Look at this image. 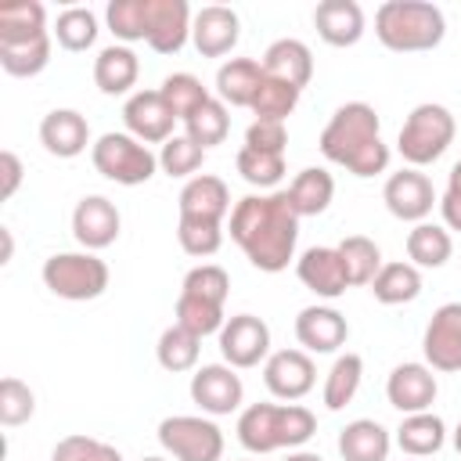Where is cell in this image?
Returning <instances> with one entry per match:
<instances>
[{
  "mask_svg": "<svg viewBox=\"0 0 461 461\" xmlns=\"http://www.w3.org/2000/svg\"><path fill=\"white\" fill-rule=\"evenodd\" d=\"M47 32V7L40 0H11L0 7V43H25Z\"/></svg>",
  "mask_w": 461,
  "mask_h": 461,
  "instance_id": "obj_31",
  "label": "cell"
},
{
  "mask_svg": "<svg viewBox=\"0 0 461 461\" xmlns=\"http://www.w3.org/2000/svg\"><path fill=\"white\" fill-rule=\"evenodd\" d=\"M295 274H299V281H303L313 295H321V299H339V295H346V288H349L342 256H339V249H328V245L306 249V252L299 256V263H295Z\"/></svg>",
  "mask_w": 461,
  "mask_h": 461,
  "instance_id": "obj_17",
  "label": "cell"
},
{
  "mask_svg": "<svg viewBox=\"0 0 461 461\" xmlns=\"http://www.w3.org/2000/svg\"><path fill=\"white\" fill-rule=\"evenodd\" d=\"M393 436L375 418H357L339 432V457L342 461H389Z\"/></svg>",
  "mask_w": 461,
  "mask_h": 461,
  "instance_id": "obj_24",
  "label": "cell"
},
{
  "mask_svg": "<svg viewBox=\"0 0 461 461\" xmlns=\"http://www.w3.org/2000/svg\"><path fill=\"white\" fill-rule=\"evenodd\" d=\"M447 443V425L439 414L421 411V414H403L400 429H396V447L407 457H429L436 450H443Z\"/></svg>",
  "mask_w": 461,
  "mask_h": 461,
  "instance_id": "obj_29",
  "label": "cell"
},
{
  "mask_svg": "<svg viewBox=\"0 0 461 461\" xmlns=\"http://www.w3.org/2000/svg\"><path fill=\"white\" fill-rule=\"evenodd\" d=\"M277 414H281V403H249L238 414V443L249 454H274V450H281Z\"/></svg>",
  "mask_w": 461,
  "mask_h": 461,
  "instance_id": "obj_27",
  "label": "cell"
},
{
  "mask_svg": "<svg viewBox=\"0 0 461 461\" xmlns=\"http://www.w3.org/2000/svg\"><path fill=\"white\" fill-rule=\"evenodd\" d=\"M158 94L166 97V104L173 108L176 119H187L191 112H198V108L212 97V94L202 86V79L191 76V72H173V76H166L162 86H158Z\"/></svg>",
  "mask_w": 461,
  "mask_h": 461,
  "instance_id": "obj_42",
  "label": "cell"
},
{
  "mask_svg": "<svg viewBox=\"0 0 461 461\" xmlns=\"http://www.w3.org/2000/svg\"><path fill=\"white\" fill-rule=\"evenodd\" d=\"M317 144L328 162L346 166L360 180L378 176L389 166V144L382 140V119L367 101H349L335 108Z\"/></svg>",
  "mask_w": 461,
  "mask_h": 461,
  "instance_id": "obj_2",
  "label": "cell"
},
{
  "mask_svg": "<svg viewBox=\"0 0 461 461\" xmlns=\"http://www.w3.org/2000/svg\"><path fill=\"white\" fill-rule=\"evenodd\" d=\"M263 72L270 79H281V83H292L295 90H303L310 79H313V54L303 40H274L267 50H263Z\"/></svg>",
  "mask_w": 461,
  "mask_h": 461,
  "instance_id": "obj_23",
  "label": "cell"
},
{
  "mask_svg": "<svg viewBox=\"0 0 461 461\" xmlns=\"http://www.w3.org/2000/svg\"><path fill=\"white\" fill-rule=\"evenodd\" d=\"M180 292H187V295H198V299H209V303H227V295H230V277H227V270L223 267H216V263H202V267H194V270H187L184 274V288Z\"/></svg>",
  "mask_w": 461,
  "mask_h": 461,
  "instance_id": "obj_48",
  "label": "cell"
},
{
  "mask_svg": "<svg viewBox=\"0 0 461 461\" xmlns=\"http://www.w3.org/2000/svg\"><path fill=\"white\" fill-rule=\"evenodd\" d=\"M50 32L65 50L79 54V50L94 47V40H97V14L90 7H65Z\"/></svg>",
  "mask_w": 461,
  "mask_h": 461,
  "instance_id": "obj_40",
  "label": "cell"
},
{
  "mask_svg": "<svg viewBox=\"0 0 461 461\" xmlns=\"http://www.w3.org/2000/svg\"><path fill=\"white\" fill-rule=\"evenodd\" d=\"M176 241L187 256H216L223 245V223L216 220H194V216H180L176 220Z\"/></svg>",
  "mask_w": 461,
  "mask_h": 461,
  "instance_id": "obj_43",
  "label": "cell"
},
{
  "mask_svg": "<svg viewBox=\"0 0 461 461\" xmlns=\"http://www.w3.org/2000/svg\"><path fill=\"white\" fill-rule=\"evenodd\" d=\"M335 249H339V256H342L349 288H353V285H371L375 274L382 270V249H378L371 238H364V234H349V238H342Z\"/></svg>",
  "mask_w": 461,
  "mask_h": 461,
  "instance_id": "obj_35",
  "label": "cell"
},
{
  "mask_svg": "<svg viewBox=\"0 0 461 461\" xmlns=\"http://www.w3.org/2000/svg\"><path fill=\"white\" fill-rule=\"evenodd\" d=\"M90 162L104 180L122 184V187L148 184L158 169V155L130 133H101L90 144Z\"/></svg>",
  "mask_w": 461,
  "mask_h": 461,
  "instance_id": "obj_6",
  "label": "cell"
},
{
  "mask_svg": "<svg viewBox=\"0 0 461 461\" xmlns=\"http://www.w3.org/2000/svg\"><path fill=\"white\" fill-rule=\"evenodd\" d=\"M108 29L115 40L122 43H137L148 40V18H151V0H112L108 11Z\"/></svg>",
  "mask_w": 461,
  "mask_h": 461,
  "instance_id": "obj_38",
  "label": "cell"
},
{
  "mask_svg": "<svg viewBox=\"0 0 461 461\" xmlns=\"http://www.w3.org/2000/svg\"><path fill=\"white\" fill-rule=\"evenodd\" d=\"M230 238L256 270L263 274L285 270L299 241V216L288 202V191L238 198L230 209Z\"/></svg>",
  "mask_w": 461,
  "mask_h": 461,
  "instance_id": "obj_1",
  "label": "cell"
},
{
  "mask_svg": "<svg viewBox=\"0 0 461 461\" xmlns=\"http://www.w3.org/2000/svg\"><path fill=\"white\" fill-rule=\"evenodd\" d=\"M436 393H439V382H436L432 367H429V364H418V360L396 364V367L389 371V378H385V400H389L400 414L432 411Z\"/></svg>",
  "mask_w": 461,
  "mask_h": 461,
  "instance_id": "obj_12",
  "label": "cell"
},
{
  "mask_svg": "<svg viewBox=\"0 0 461 461\" xmlns=\"http://www.w3.org/2000/svg\"><path fill=\"white\" fill-rule=\"evenodd\" d=\"M450 252H454V241H450V230L447 227L421 220V223H414L407 230V263H414L418 270L421 267L425 270L443 267L450 259Z\"/></svg>",
  "mask_w": 461,
  "mask_h": 461,
  "instance_id": "obj_32",
  "label": "cell"
},
{
  "mask_svg": "<svg viewBox=\"0 0 461 461\" xmlns=\"http://www.w3.org/2000/svg\"><path fill=\"white\" fill-rule=\"evenodd\" d=\"M259 83H263V61L256 58H230L216 68V97L230 108H252Z\"/></svg>",
  "mask_w": 461,
  "mask_h": 461,
  "instance_id": "obj_25",
  "label": "cell"
},
{
  "mask_svg": "<svg viewBox=\"0 0 461 461\" xmlns=\"http://www.w3.org/2000/svg\"><path fill=\"white\" fill-rule=\"evenodd\" d=\"M180 216H194V220H216L223 223V216L230 212V191L220 176L212 173H198L180 187Z\"/></svg>",
  "mask_w": 461,
  "mask_h": 461,
  "instance_id": "obj_22",
  "label": "cell"
},
{
  "mask_svg": "<svg viewBox=\"0 0 461 461\" xmlns=\"http://www.w3.org/2000/svg\"><path fill=\"white\" fill-rule=\"evenodd\" d=\"M439 212H443L447 230H461V191H443Z\"/></svg>",
  "mask_w": 461,
  "mask_h": 461,
  "instance_id": "obj_52",
  "label": "cell"
},
{
  "mask_svg": "<svg viewBox=\"0 0 461 461\" xmlns=\"http://www.w3.org/2000/svg\"><path fill=\"white\" fill-rule=\"evenodd\" d=\"M50 461H122V454L112 443H101L94 436L72 432V436H65V439L54 443Z\"/></svg>",
  "mask_w": 461,
  "mask_h": 461,
  "instance_id": "obj_47",
  "label": "cell"
},
{
  "mask_svg": "<svg viewBox=\"0 0 461 461\" xmlns=\"http://www.w3.org/2000/svg\"><path fill=\"white\" fill-rule=\"evenodd\" d=\"M447 191H461V162L450 166V173H447Z\"/></svg>",
  "mask_w": 461,
  "mask_h": 461,
  "instance_id": "obj_53",
  "label": "cell"
},
{
  "mask_svg": "<svg viewBox=\"0 0 461 461\" xmlns=\"http://www.w3.org/2000/svg\"><path fill=\"white\" fill-rule=\"evenodd\" d=\"M285 461H324L321 454H313V450H292Z\"/></svg>",
  "mask_w": 461,
  "mask_h": 461,
  "instance_id": "obj_54",
  "label": "cell"
},
{
  "mask_svg": "<svg viewBox=\"0 0 461 461\" xmlns=\"http://www.w3.org/2000/svg\"><path fill=\"white\" fill-rule=\"evenodd\" d=\"M198 353H202V339L191 335L187 328H180L176 321L158 335V346H155V357L166 371L180 375V371H194L198 367Z\"/></svg>",
  "mask_w": 461,
  "mask_h": 461,
  "instance_id": "obj_34",
  "label": "cell"
},
{
  "mask_svg": "<svg viewBox=\"0 0 461 461\" xmlns=\"http://www.w3.org/2000/svg\"><path fill=\"white\" fill-rule=\"evenodd\" d=\"M119 227H122V216H119L115 202H108L104 194H86L72 209V234L83 245V252H101V249L115 245Z\"/></svg>",
  "mask_w": 461,
  "mask_h": 461,
  "instance_id": "obj_14",
  "label": "cell"
},
{
  "mask_svg": "<svg viewBox=\"0 0 461 461\" xmlns=\"http://www.w3.org/2000/svg\"><path fill=\"white\" fill-rule=\"evenodd\" d=\"M238 36H241V18L234 7H223V4H209L194 14L191 22V43L202 58H223L238 47Z\"/></svg>",
  "mask_w": 461,
  "mask_h": 461,
  "instance_id": "obj_16",
  "label": "cell"
},
{
  "mask_svg": "<svg viewBox=\"0 0 461 461\" xmlns=\"http://www.w3.org/2000/svg\"><path fill=\"white\" fill-rule=\"evenodd\" d=\"M454 450H457V454H461V425H457V429H454Z\"/></svg>",
  "mask_w": 461,
  "mask_h": 461,
  "instance_id": "obj_55",
  "label": "cell"
},
{
  "mask_svg": "<svg viewBox=\"0 0 461 461\" xmlns=\"http://www.w3.org/2000/svg\"><path fill=\"white\" fill-rule=\"evenodd\" d=\"M22 158L11 151V148H4L0 151V176H4V184H0V194L4 198H14V191H18V184H22Z\"/></svg>",
  "mask_w": 461,
  "mask_h": 461,
  "instance_id": "obj_51",
  "label": "cell"
},
{
  "mask_svg": "<svg viewBox=\"0 0 461 461\" xmlns=\"http://www.w3.org/2000/svg\"><path fill=\"white\" fill-rule=\"evenodd\" d=\"M50 65V32L25 43H0V68L18 79H32Z\"/></svg>",
  "mask_w": 461,
  "mask_h": 461,
  "instance_id": "obj_33",
  "label": "cell"
},
{
  "mask_svg": "<svg viewBox=\"0 0 461 461\" xmlns=\"http://www.w3.org/2000/svg\"><path fill=\"white\" fill-rule=\"evenodd\" d=\"M140 461H166V457H140Z\"/></svg>",
  "mask_w": 461,
  "mask_h": 461,
  "instance_id": "obj_56",
  "label": "cell"
},
{
  "mask_svg": "<svg viewBox=\"0 0 461 461\" xmlns=\"http://www.w3.org/2000/svg\"><path fill=\"white\" fill-rule=\"evenodd\" d=\"M43 285L68 303H90L108 288V263L97 252H54L43 259Z\"/></svg>",
  "mask_w": 461,
  "mask_h": 461,
  "instance_id": "obj_5",
  "label": "cell"
},
{
  "mask_svg": "<svg viewBox=\"0 0 461 461\" xmlns=\"http://www.w3.org/2000/svg\"><path fill=\"white\" fill-rule=\"evenodd\" d=\"M382 202L403 223H421L432 212V205H439V198L432 191V180L414 166H407L400 173H389V180L382 187Z\"/></svg>",
  "mask_w": 461,
  "mask_h": 461,
  "instance_id": "obj_9",
  "label": "cell"
},
{
  "mask_svg": "<svg viewBox=\"0 0 461 461\" xmlns=\"http://www.w3.org/2000/svg\"><path fill=\"white\" fill-rule=\"evenodd\" d=\"M234 166H238L241 180L252 184V187H274V184H281V176H285V155L256 151V148H245V144H241Z\"/></svg>",
  "mask_w": 461,
  "mask_h": 461,
  "instance_id": "obj_45",
  "label": "cell"
},
{
  "mask_svg": "<svg viewBox=\"0 0 461 461\" xmlns=\"http://www.w3.org/2000/svg\"><path fill=\"white\" fill-rule=\"evenodd\" d=\"M375 36L396 54H418L443 43L447 18L429 0H385L375 11Z\"/></svg>",
  "mask_w": 461,
  "mask_h": 461,
  "instance_id": "obj_3",
  "label": "cell"
},
{
  "mask_svg": "<svg viewBox=\"0 0 461 461\" xmlns=\"http://www.w3.org/2000/svg\"><path fill=\"white\" fill-rule=\"evenodd\" d=\"M360 378H364V360L357 357V353H342V357H335V364H331V371H328V378H324V407L328 411H342L353 396H357V389H360Z\"/></svg>",
  "mask_w": 461,
  "mask_h": 461,
  "instance_id": "obj_37",
  "label": "cell"
},
{
  "mask_svg": "<svg viewBox=\"0 0 461 461\" xmlns=\"http://www.w3.org/2000/svg\"><path fill=\"white\" fill-rule=\"evenodd\" d=\"M263 382L277 400H303L317 382V367L306 349H277L263 364Z\"/></svg>",
  "mask_w": 461,
  "mask_h": 461,
  "instance_id": "obj_15",
  "label": "cell"
},
{
  "mask_svg": "<svg viewBox=\"0 0 461 461\" xmlns=\"http://www.w3.org/2000/svg\"><path fill=\"white\" fill-rule=\"evenodd\" d=\"M220 353L234 371L267 364L270 357V328L256 313H234L220 328Z\"/></svg>",
  "mask_w": 461,
  "mask_h": 461,
  "instance_id": "obj_8",
  "label": "cell"
},
{
  "mask_svg": "<svg viewBox=\"0 0 461 461\" xmlns=\"http://www.w3.org/2000/svg\"><path fill=\"white\" fill-rule=\"evenodd\" d=\"M137 76H140V61H137V54L126 43H112V47L97 50V58H94V83H97L101 94H108V97L130 94Z\"/></svg>",
  "mask_w": 461,
  "mask_h": 461,
  "instance_id": "obj_26",
  "label": "cell"
},
{
  "mask_svg": "<svg viewBox=\"0 0 461 461\" xmlns=\"http://www.w3.org/2000/svg\"><path fill=\"white\" fill-rule=\"evenodd\" d=\"M454 133H457V122H454L450 108H443L436 101H425V104H414L411 115L403 119L396 148H400L407 166L421 169V166H432L450 148Z\"/></svg>",
  "mask_w": 461,
  "mask_h": 461,
  "instance_id": "obj_4",
  "label": "cell"
},
{
  "mask_svg": "<svg viewBox=\"0 0 461 461\" xmlns=\"http://www.w3.org/2000/svg\"><path fill=\"white\" fill-rule=\"evenodd\" d=\"M335 198V176L321 166H306L295 173V180L288 184V202L295 209V216H321Z\"/></svg>",
  "mask_w": 461,
  "mask_h": 461,
  "instance_id": "obj_28",
  "label": "cell"
},
{
  "mask_svg": "<svg viewBox=\"0 0 461 461\" xmlns=\"http://www.w3.org/2000/svg\"><path fill=\"white\" fill-rule=\"evenodd\" d=\"M158 443L176 461H220L223 432L202 414H169L158 421Z\"/></svg>",
  "mask_w": 461,
  "mask_h": 461,
  "instance_id": "obj_7",
  "label": "cell"
},
{
  "mask_svg": "<svg viewBox=\"0 0 461 461\" xmlns=\"http://www.w3.org/2000/svg\"><path fill=\"white\" fill-rule=\"evenodd\" d=\"M32 411H36L32 389H29L22 378L7 375V378L0 382V425H7V429L25 425V421L32 418Z\"/></svg>",
  "mask_w": 461,
  "mask_h": 461,
  "instance_id": "obj_46",
  "label": "cell"
},
{
  "mask_svg": "<svg viewBox=\"0 0 461 461\" xmlns=\"http://www.w3.org/2000/svg\"><path fill=\"white\" fill-rule=\"evenodd\" d=\"M299 94H303V90H295L292 83L270 79V76L263 72V83H259L256 101H252V115H256V119H270V122H285V119L295 112Z\"/></svg>",
  "mask_w": 461,
  "mask_h": 461,
  "instance_id": "obj_41",
  "label": "cell"
},
{
  "mask_svg": "<svg viewBox=\"0 0 461 461\" xmlns=\"http://www.w3.org/2000/svg\"><path fill=\"white\" fill-rule=\"evenodd\" d=\"M184 133L198 144V148H216L227 140L230 133V115H227V104L220 97H209L198 112H191L184 119Z\"/></svg>",
  "mask_w": 461,
  "mask_h": 461,
  "instance_id": "obj_36",
  "label": "cell"
},
{
  "mask_svg": "<svg viewBox=\"0 0 461 461\" xmlns=\"http://www.w3.org/2000/svg\"><path fill=\"white\" fill-rule=\"evenodd\" d=\"M40 144L54 158H76L90 144V126L76 108H54L40 122Z\"/></svg>",
  "mask_w": 461,
  "mask_h": 461,
  "instance_id": "obj_20",
  "label": "cell"
},
{
  "mask_svg": "<svg viewBox=\"0 0 461 461\" xmlns=\"http://www.w3.org/2000/svg\"><path fill=\"white\" fill-rule=\"evenodd\" d=\"M285 144H288V130H285V122L256 119V122L245 130V148L270 151V155H285Z\"/></svg>",
  "mask_w": 461,
  "mask_h": 461,
  "instance_id": "obj_50",
  "label": "cell"
},
{
  "mask_svg": "<svg viewBox=\"0 0 461 461\" xmlns=\"http://www.w3.org/2000/svg\"><path fill=\"white\" fill-rule=\"evenodd\" d=\"M371 295H375L382 306L414 303V299L421 295V270H418L414 263H403V259L382 263V270H378L375 281H371Z\"/></svg>",
  "mask_w": 461,
  "mask_h": 461,
  "instance_id": "obj_30",
  "label": "cell"
},
{
  "mask_svg": "<svg viewBox=\"0 0 461 461\" xmlns=\"http://www.w3.org/2000/svg\"><path fill=\"white\" fill-rule=\"evenodd\" d=\"M313 432H317L313 411H306L303 403H281V414H277V439H281V447L299 450Z\"/></svg>",
  "mask_w": 461,
  "mask_h": 461,
  "instance_id": "obj_49",
  "label": "cell"
},
{
  "mask_svg": "<svg viewBox=\"0 0 461 461\" xmlns=\"http://www.w3.org/2000/svg\"><path fill=\"white\" fill-rule=\"evenodd\" d=\"M191 7L187 0H151L148 18V47L155 54H176L191 40Z\"/></svg>",
  "mask_w": 461,
  "mask_h": 461,
  "instance_id": "obj_19",
  "label": "cell"
},
{
  "mask_svg": "<svg viewBox=\"0 0 461 461\" xmlns=\"http://www.w3.org/2000/svg\"><path fill=\"white\" fill-rule=\"evenodd\" d=\"M202 162H205V148H198L187 133H173L166 144H162V151H158V169L166 173V176H198V169H202Z\"/></svg>",
  "mask_w": 461,
  "mask_h": 461,
  "instance_id": "obj_44",
  "label": "cell"
},
{
  "mask_svg": "<svg viewBox=\"0 0 461 461\" xmlns=\"http://www.w3.org/2000/svg\"><path fill=\"white\" fill-rule=\"evenodd\" d=\"M241 396H245V385L241 378L234 375L230 364H202L194 367L191 375V400L202 407V414H234L241 407Z\"/></svg>",
  "mask_w": 461,
  "mask_h": 461,
  "instance_id": "obj_10",
  "label": "cell"
},
{
  "mask_svg": "<svg viewBox=\"0 0 461 461\" xmlns=\"http://www.w3.org/2000/svg\"><path fill=\"white\" fill-rule=\"evenodd\" d=\"M122 122H126V133L137 137L140 144H166L173 137L176 115L158 90H137L122 104Z\"/></svg>",
  "mask_w": 461,
  "mask_h": 461,
  "instance_id": "obj_11",
  "label": "cell"
},
{
  "mask_svg": "<svg viewBox=\"0 0 461 461\" xmlns=\"http://www.w3.org/2000/svg\"><path fill=\"white\" fill-rule=\"evenodd\" d=\"M176 324L187 328L191 335L205 339V335H220V328L227 324V317H223V306L220 303H209V299H198V295L180 292L176 295Z\"/></svg>",
  "mask_w": 461,
  "mask_h": 461,
  "instance_id": "obj_39",
  "label": "cell"
},
{
  "mask_svg": "<svg viewBox=\"0 0 461 461\" xmlns=\"http://www.w3.org/2000/svg\"><path fill=\"white\" fill-rule=\"evenodd\" d=\"M295 339L306 353H335L349 339V324L335 306H306L295 317Z\"/></svg>",
  "mask_w": 461,
  "mask_h": 461,
  "instance_id": "obj_18",
  "label": "cell"
},
{
  "mask_svg": "<svg viewBox=\"0 0 461 461\" xmlns=\"http://www.w3.org/2000/svg\"><path fill=\"white\" fill-rule=\"evenodd\" d=\"M313 25L328 47H353L364 36V11L357 0H321L313 7Z\"/></svg>",
  "mask_w": 461,
  "mask_h": 461,
  "instance_id": "obj_21",
  "label": "cell"
},
{
  "mask_svg": "<svg viewBox=\"0 0 461 461\" xmlns=\"http://www.w3.org/2000/svg\"><path fill=\"white\" fill-rule=\"evenodd\" d=\"M421 353L432 371H461V303H443L421 335Z\"/></svg>",
  "mask_w": 461,
  "mask_h": 461,
  "instance_id": "obj_13",
  "label": "cell"
}]
</instances>
